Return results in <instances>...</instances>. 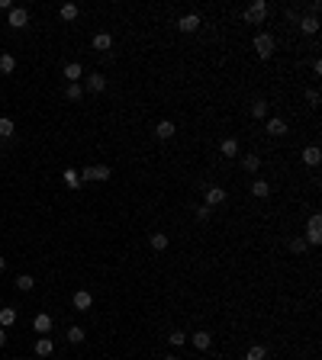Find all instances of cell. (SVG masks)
<instances>
[{
  "mask_svg": "<svg viewBox=\"0 0 322 360\" xmlns=\"http://www.w3.org/2000/svg\"><path fill=\"white\" fill-rule=\"evenodd\" d=\"M161 360H181V357H174V354H168V357H161Z\"/></svg>",
  "mask_w": 322,
  "mask_h": 360,
  "instance_id": "ab89813d",
  "label": "cell"
},
{
  "mask_svg": "<svg viewBox=\"0 0 322 360\" xmlns=\"http://www.w3.org/2000/svg\"><path fill=\"white\" fill-rule=\"evenodd\" d=\"M225 203V190L222 187H206V199H203V206H222Z\"/></svg>",
  "mask_w": 322,
  "mask_h": 360,
  "instance_id": "9c48e42d",
  "label": "cell"
},
{
  "mask_svg": "<svg viewBox=\"0 0 322 360\" xmlns=\"http://www.w3.org/2000/svg\"><path fill=\"white\" fill-rule=\"evenodd\" d=\"M65 97H68L71 103H78L81 97H84V87H81V84H68V87H65Z\"/></svg>",
  "mask_w": 322,
  "mask_h": 360,
  "instance_id": "4316f807",
  "label": "cell"
},
{
  "mask_svg": "<svg viewBox=\"0 0 322 360\" xmlns=\"http://www.w3.org/2000/svg\"><path fill=\"white\" fill-rule=\"evenodd\" d=\"M252 116L255 119H268V100H252Z\"/></svg>",
  "mask_w": 322,
  "mask_h": 360,
  "instance_id": "83f0119b",
  "label": "cell"
},
{
  "mask_svg": "<svg viewBox=\"0 0 322 360\" xmlns=\"http://www.w3.org/2000/svg\"><path fill=\"white\" fill-rule=\"evenodd\" d=\"M264 132H268V135H274V138H280V135H287V123H283L280 116H274V119H268V123H264Z\"/></svg>",
  "mask_w": 322,
  "mask_h": 360,
  "instance_id": "8fae6325",
  "label": "cell"
},
{
  "mask_svg": "<svg viewBox=\"0 0 322 360\" xmlns=\"http://www.w3.org/2000/svg\"><path fill=\"white\" fill-rule=\"evenodd\" d=\"M148 245H151V251H164V248H168V235H164V232H151Z\"/></svg>",
  "mask_w": 322,
  "mask_h": 360,
  "instance_id": "7402d4cb",
  "label": "cell"
},
{
  "mask_svg": "<svg viewBox=\"0 0 322 360\" xmlns=\"http://www.w3.org/2000/svg\"><path fill=\"white\" fill-rule=\"evenodd\" d=\"M52 325H55V322H52L49 312H39V315L32 318V331H35V334H49V331H52Z\"/></svg>",
  "mask_w": 322,
  "mask_h": 360,
  "instance_id": "52a82bcc",
  "label": "cell"
},
{
  "mask_svg": "<svg viewBox=\"0 0 322 360\" xmlns=\"http://www.w3.org/2000/svg\"><path fill=\"white\" fill-rule=\"evenodd\" d=\"M252 196L255 199H268L271 196V184L268 180H252Z\"/></svg>",
  "mask_w": 322,
  "mask_h": 360,
  "instance_id": "e0dca14e",
  "label": "cell"
},
{
  "mask_svg": "<svg viewBox=\"0 0 322 360\" xmlns=\"http://www.w3.org/2000/svg\"><path fill=\"white\" fill-rule=\"evenodd\" d=\"M84 338H87V334H84V328H81V325H71V328H68V341H71V344H81Z\"/></svg>",
  "mask_w": 322,
  "mask_h": 360,
  "instance_id": "1f68e13d",
  "label": "cell"
},
{
  "mask_svg": "<svg viewBox=\"0 0 322 360\" xmlns=\"http://www.w3.org/2000/svg\"><path fill=\"white\" fill-rule=\"evenodd\" d=\"M210 212H213L210 206H197V212H194V215H197L200 222H206V219H210Z\"/></svg>",
  "mask_w": 322,
  "mask_h": 360,
  "instance_id": "e575fe53",
  "label": "cell"
},
{
  "mask_svg": "<svg viewBox=\"0 0 322 360\" xmlns=\"http://www.w3.org/2000/svg\"><path fill=\"white\" fill-rule=\"evenodd\" d=\"M242 16H245L248 26H261V23H264V16H268V4H264V0H255V4L248 7Z\"/></svg>",
  "mask_w": 322,
  "mask_h": 360,
  "instance_id": "7a4b0ae2",
  "label": "cell"
},
{
  "mask_svg": "<svg viewBox=\"0 0 322 360\" xmlns=\"http://www.w3.org/2000/svg\"><path fill=\"white\" fill-rule=\"evenodd\" d=\"M303 161H306L309 167H316V164L322 161V151H319V145H306V148H303Z\"/></svg>",
  "mask_w": 322,
  "mask_h": 360,
  "instance_id": "d6986e66",
  "label": "cell"
},
{
  "mask_svg": "<svg viewBox=\"0 0 322 360\" xmlns=\"http://www.w3.org/2000/svg\"><path fill=\"white\" fill-rule=\"evenodd\" d=\"M200 26H203V23H200V13H187V16L177 19V29L181 32H197Z\"/></svg>",
  "mask_w": 322,
  "mask_h": 360,
  "instance_id": "ba28073f",
  "label": "cell"
},
{
  "mask_svg": "<svg viewBox=\"0 0 322 360\" xmlns=\"http://www.w3.org/2000/svg\"><path fill=\"white\" fill-rule=\"evenodd\" d=\"M7 344V328H0V347Z\"/></svg>",
  "mask_w": 322,
  "mask_h": 360,
  "instance_id": "74e56055",
  "label": "cell"
},
{
  "mask_svg": "<svg viewBox=\"0 0 322 360\" xmlns=\"http://www.w3.org/2000/svg\"><path fill=\"white\" fill-rule=\"evenodd\" d=\"M296 26H300L306 35H316L319 32V16H300V19H296Z\"/></svg>",
  "mask_w": 322,
  "mask_h": 360,
  "instance_id": "9a60e30c",
  "label": "cell"
},
{
  "mask_svg": "<svg viewBox=\"0 0 322 360\" xmlns=\"http://www.w3.org/2000/svg\"><path fill=\"white\" fill-rule=\"evenodd\" d=\"M7 270V257H0V273H4Z\"/></svg>",
  "mask_w": 322,
  "mask_h": 360,
  "instance_id": "f35d334b",
  "label": "cell"
},
{
  "mask_svg": "<svg viewBox=\"0 0 322 360\" xmlns=\"http://www.w3.org/2000/svg\"><path fill=\"white\" fill-rule=\"evenodd\" d=\"M16 322V309L13 306H7V309H0V328H10Z\"/></svg>",
  "mask_w": 322,
  "mask_h": 360,
  "instance_id": "603a6c76",
  "label": "cell"
},
{
  "mask_svg": "<svg viewBox=\"0 0 322 360\" xmlns=\"http://www.w3.org/2000/svg\"><path fill=\"white\" fill-rule=\"evenodd\" d=\"M187 341L194 344L200 354H203V351H210V347H213V334H210V331H194V334H190Z\"/></svg>",
  "mask_w": 322,
  "mask_h": 360,
  "instance_id": "8992f818",
  "label": "cell"
},
{
  "mask_svg": "<svg viewBox=\"0 0 322 360\" xmlns=\"http://www.w3.org/2000/svg\"><path fill=\"white\" fill-rule=\"evenodd\" d=\"M306 100H309V106H319V90H316V87L306 90Z\"/></svg>",
  "mask_w": 322,
  "mask_h": 360,
  "instance_id": "d590c367",
  "label": "cell"
},
{
  "mask_svg": "<svg viewBox=\"0 0 322 360\" xmlns=\"http://www.w3.org/2000/svg\"><path fill=\"white\" fill-rule=\"evenodd\" d=\"M219 151L225 154V158H235V154H238V138H222L219 142Z\"/></svg>",
  "mask_w": 322,
  "mask_h": 360,
  "instance_id": "ffe728a7",
  "label": "cell"
},
{
  "mask_svg": "<svg viewBox=\"0 0 322 360\" xmlns=\"http://www.w3.org/2000/svg\"><path fill=\"white\" fill-rule=\"evenodd\" d=\"M110 167L106 164H90V167H84V171H81V184H84V180H93V184H103V180H110Z\"/></svg>",
  "mask_w": 322,
  "mask_h": 360,
  "instance_id": "3957f363",
  "label": "cell"
},
{
  "mask_svg": "<svg viewBox=\"0 0 322 360\" xmlns=\"http://www.w3.org/2000/svg\"><path fill=\"white\" fill-rule=\"evenodd\" d=\"M242 167H245L248 174H255L258 167H261V158H258V154H245V158H242Z\"/></svg>",
  "mask_w": 322,
  "mask_h": 360,
  "instance_id": "f546056e",
  "label": "cell"
},
{
  "mask_svg": "<svg viewBox=\"0 0 322 360\" xmlns=\"http://www.w3.org/2000/svg\"><path fill=\"white\" fill-rule=\"evenodd\" d=\"M93 49H97V52H110L113 49V35L110 32H97V35H93Z\"/></svg>",
  "mask_w": 322,
  "mask_h": 360,
  "instance_id": "ac0fdd59",
  "label": "cell"
},
{
  "mask_svg": "<svg viewBox=\"0 0 322 360\" xmlns=\"http://www.w3.org/2000/svg\"><path fill=\"white\" fill-rule=\"evenodd\" d=\"M168 344H171V347L187 344V334H184V331H171V334H168Z\"/></svg>",
  "mask_w": 322,
  "mask_h": 360,
  "instance_id": "d6a6232c",
  "label": "cell"
},
{
  "mask_svg": "<svg viewBox=\"0 0 322 360\" xmlns=\"http://www.w3.org/2000/svg\"><path fill=\"white\" fill-rule=\"evenodd\" d=\"M7 23H10L13 29H26V26H29V10H26V7H13V10L7 13Z\"/></svg>",
  "mask_w": 322,
  "mask_h": 360,
  "instance_id": "5b68a950",
  "label": "cell"
},
{
  "mask_svg": "<svg viewBox=\"0 0 322 360\" xmlns=\"http://www.w3.org/2000/svg\"><path fill=\"white\" fill-rule=\"evenodd\" d=\"M84 90H90V93H103V90H106V77H103V74H90V77L84 81Z\"/></svg>",
  "mask_w": 322,
  "mask_h": 360,
  "instance_id": "4fadbf2b",
  "label": "cell"
},
{
  "mask_svg": "<svg viewBox=\"0 0 322 360\" xmlns=\"http://www.w3.org/2000/svg\"><path fill=\"white\" fill-rule=\"evenodd\" d=\"M264 357H268V347H264V344H252V347L245 351L242 360H264Z\"/></svg>",
  "mask_w": 322,
  "mask_h": 360,
  "instance_id": "44dd1931",
  "label": "cell"
},
{
  "mask_svg": "<svg viewBox=\"0 0 322 360\" xmlns=\"http://www.w3.org/2000/svg\"><path fill=\"white\" fill-rule=\"evenodd\" d=\"M252 49L258 58H271L274 52H277V42H274V35L271 32H258L255 35V42H252Z\"/></svg>",
  "mask_w": 322,
  "mask_h": 360,
  "instance_id": "6da1fadb",
  "label": "cell"
},
{
  "mask_svg": "<svg viewBox=\"0 0 322 360\" xmlns=\"http://www.w3.org/2000/svg\"><path fill=\"white\" fill-rule=\"evenodd\" d=\"M13 71H16V58L13 55H0V74H13Z\"/></svg>",
  "mask_w": 322,
  "mask_h": 360,
  "instance_id": "cb8c5ba5",
  "label": "cell"
},
{
  "mask_svg": "<svg viewBox=\"0 0 322 360\" xmlns=\"http://www.w3.org/2000/svg\"><path fill=\"white\" fill-rule=\"evenodd\" d=\"M13 119H10V116H0V138H10V135H13Z\"/></svg>",
  "mask_w": 322,
  "mask_h": 360,
  "instance_id": "f1b7e54d",
  "label": "cell"
},
{
  "mask_svg": "<svg viewBox=\"0 0 322 360\" xmlns=\"http://www.w3.org/2000/svg\"><path fill=\"white\" fill-rule=\"evenodd\" d=\"M71 306H74L78 312H87V309L93 306V296H90L87 290H78L74 296H71Z\"/></svg>",
  "mask_w": 322,
  "mask_h": 360,
  "instance_id": "30bf717a",
  "label": "cell"
},
{
  "mask_svg": "<svg viewBox=\"0 0 322 360\" xmlns=\"http://www.w3.org/2000/svg\"><path fill=\"white\" fill-rule=\"evenodd\" d=\"M35 354H39V357H52L55 354V341L49 338V334H42V338L35 341Z\"/></svg>",
  "mask_w": 322,
  "mask_h": 360,
  "instance_id": "7c38bea8",
  "label": "cell"
},
{
  "mask_svg": "<svg viewBox=\"0 0 322 360\" xmlns=\"http://www.w3.org/2000/svg\"><path fill=\"white\" fill-rule=\"evenodd\" d=\"M32 286H35V280L29 277V273H20V277H16V290H20V293H29Z\"/></svg>",
  "mask_w": 322,
  "mask_h": 360,
  "instance_id": "4dcf8cb0",
  "label": "cell"
},
{
  "mask_svg": "<svg viewBox=\"0 0 322 360\" xmlns=\"http://www.w3.org/2000/svg\"><path fill=\"white\" fill-rule=\"evenodd\" d=\"M283 16H287L290 23H296V19H300V13H296V7H287V13H283Z\"/></svg>",
  "mask_w": 322,
  "mask_h": 360,
  "instance_id": "8d00e7d4",
  "label": "cell"
},
{
  "mask_svg": "<svg viewBox=\"0 0 322 360\" xmlns=\"http://www.w3.org/2000/svg\"><path fill=\"white\" fill-rule=\"evenodd\" d=\"M290 251H293V254H303V251H306V242H303V238H290Z\"/></svg>",
  "mask_w": 322,
  "mask_h": 360,
  "instance_id": "836d02e7",
  "label": "cell"
},
{
  "mask_svg": "<svg viewBox=\"0 0 322 360\" xmlns=\"http://www.w3.org/2000/svg\"><path fill=\"white\" fill-rule=\"evenodd\" d=\"M174 123H171V119H161V123L158 126H155V135H158V138H164V142H168V138H174Z\"/></svg>",
  "mask_w": 322,
  "mask_h": 360,
  "instance_id": "2e32d148",
  "label": "cell"
},
{
  "mask_svg": "<svg viewBox=\"0 0 322 360\" xmlns=\"http://www.w3.org/2000/svg\"><path fill=\"white\" fill-rule=\"evenodd\" d=\"M78 13H81V10H78V4H65L62 10H58V16H62L65 23H74V19H78Z\"/></svg>",
  "mask_w": 322,
  "mask_h": 360,
  "instance_id": "d4e9b609",
  "label": "cell"
},
{
  "mask_svg": "<svg viewBox=\"0 0 322 360\" xmlns=\"http://www.w3.org/2000/svg\"><path fill=\"white\" fill-rule=\"evenodd\" d=\"M306 242L309 245H322V215H309V222H306Z\"/></svg>",
  "mask_w": 322,
  "mask_h": 360,
  "instance_id": "277c9868",
  "label": "cell"
},
{
  "mask_svg": "<svg viewBox=\"0 0 322 360\" xmlns=\"http://www.w3.org/2000/svg\"><path fill=\"white\" fill-rule=\"evenodd\" d=\"M62 180H65V187H71V190H78V187H81V174L74 171V167H68V171L62 174Z\"/></svg>",
  "mask_w": 322,
  "mask_h": 360,
  "instance_id": "484cf974",
  "label": "cell"
},
{
  "mask_svg": "<svg viewBox=\"0 0 322 360\" xmlns=\"http://www.w3.org/2000/svg\"><path fill=\"white\" fill-rule=\"evenodd\" d=\"M65 77H68V84H78L81 77H84V68H81V62H68V65H65Z\"/></svg>",
  "mask_w": 322,
  "mask_h": 360,
  "instance_id": "5bb4252c",
  "label": "cell"
}]
</instances>
